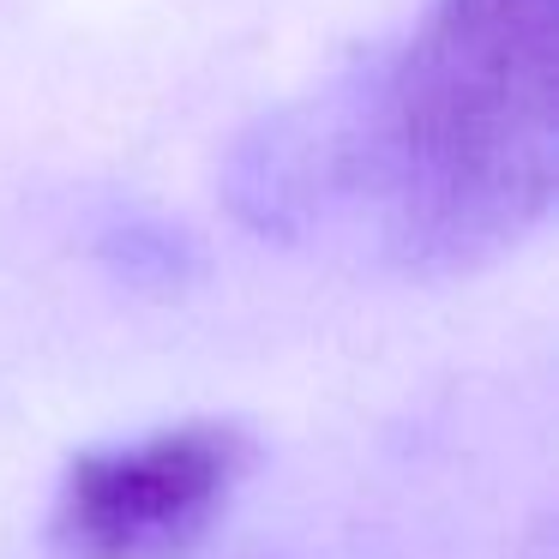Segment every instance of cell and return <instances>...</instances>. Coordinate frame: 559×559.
Segmentation results:
<instances>
[{
  "label": "cell",
  "instance_id": "1",
  "mask_svg": "<svg viewBox=\"0 0 559 559\" xmlns=\"http://www.w3.org/2000/svg\"><path fill=\"white\" fill-rule=\"evenodd\" d=\"M559 0H433L385 103L397 217L421 259L469 265L542 223L559 169Z\"/></svg>",
  "mask_w": 559,
  "mask_h": 559
},
{
  "label": "cell",
  "instance_id": "2",
  "mask_svg": "<svg viewBox=\"0 0 559 559\" xmlns=\"http://www.w3.org/2000/svg\"><path fill=\"white\" fill-rule=\"evenodd\" d=\"M247 463L253 439L235 421H187L85 451L55 493V542L73 559H169L223 511Z\"/></svg>",
  "mask_w": 559,
  "mask_h": 559
}]
</instances>
